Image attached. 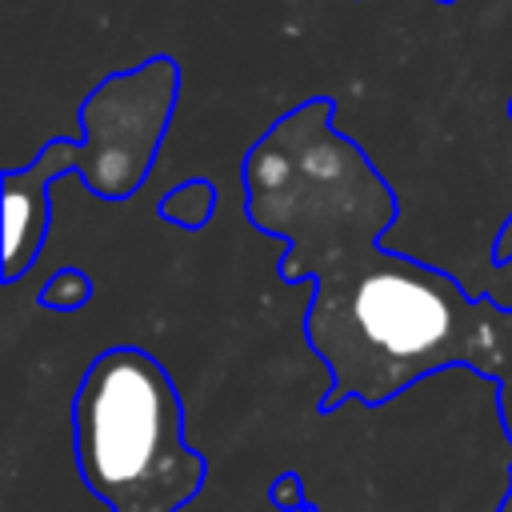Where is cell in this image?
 Masks as SVG:
<instances>
[{"instance_id": "cell-1", "label": "cell", "mask_w": 512, "mask_h": 512, "mask_svg": "<svg viewBox=\"0 0 512 512\" xmlns=\"http://www.w3.org/2000/svg\"><path fill=\"white\" fill-rule=\"evenodd\" d=\"M332 112L328 96L296 104L244 160L248 220L288 244L280 280H312L304 336L332 372L320 408L384 404L444 368L492 380L508 308L376 244L396 216V192L364 148L336 132Z\"/></svg>"}, {"instance_id": "cell-2", "label": "cell", "mask_w": 512, "mask_h": 512, "mask_svg": "<svg viewBox=\"0 0 512 512\" xmlns=\"http://www.w3.org/2000/svg\"><path fill=\"white\" fill-rule=\"evenodd\" d=\"M72 440L84 488L112 512H180L208 476L204 456L184 440V400L168 368L132 344L84 368Z\"/></svg>"}, {"instance_id": "cell-3", "label": "cell", "mask_w": 512, "mask_h": 512, "mask_svg": "<svg viewBox=\"0 0 512 512\" xmlns=\"http://www.w3.org/2000/svg\"><path fill=\"white\" fill-rule=\"evenodd\" d=\"M176 88L180 68L172 56H152L132 72H112L80 104L84 140H48L32 164L4 168V284H16L36 264L52 220L48 188L60 172H80L104 200H124L144 184L152 156L164 144Z\"/></svg>"}, {"instance_id": "cell-4", "label": "cell", "mask_w": 512, "mask_h": 512, "mask_svg": "<svg viewBox=\"0 0 512 512\" xmlns=\"http://www.w3.org/2000/svg\"><path fill=\"white\" fill-rule=\"evenodd\" d=\"M212 208H216V192H212L208 180H184V184H176L160 200V216L172 220L176 228H188V232L204 228L208 216H212Z\"/></svg>"}, {"instance_id": "cell-5", "label": "cell", "mask_w": 512, "mask_h": 512, "mask_svg": "<svg viewBox=\"0 0 512 512\" xmlns=\"http://www.w3.org/2000/svg\"><path fill=\"white\" fill-rule=\"evenodd\" d=\"M88 296H92V276L80 272V268H64V272H56L40 288V304L44 308H56V312H72V308L88 304Z\"/></svg>"}, {"instance_id": "cell-6", "label": "cell", "mask_w": 512, "mask_h": 512, "mask_svg": "<svg viewBox=\"0 0 512 512\" xmlns=\"http://www.w3.org/2000/svg\"><path fill=\"white\" fill-rule=\"evenodd\" d=\"M496 404H500V424H504V436L512 440V308L504 312V356H500V368H496Z\"/></svg>"}, {"instance_id": "cell-7", "label": "cell", "mask_w": 512, "mask_h": 512, "mask_svg": "<svg viewBox=\"0 0 512 512\" xmlns=\"http://www.w3.org/2000/svg\"><path fill=\"white\" fill-rule=\"evenodd\" d=\"M268 496H272V504H276V508H296V512H308V508H312V504L304 500V492H300V476H296V472L276 476Z\"/></svg>"}, {"instance_id": "cell-8", "label": "cell", "mask_w": 512, "mask_h": 512, "mask_svg": "<svg viewBox=\"0 0 512 512\" xmlns=\"http://www.w3.org/2000/svg\"><path fill=\"white\" fill-rule=\"evenodd\" d=\"M500 512H512V488H508V496H504V504H500Z\"/></svg>"}, {"instance_id": "cell-9", "label": "cell", "mask_w": 512, "mask_h": 512, "mask_svg": "<svg viewBox=\"0 0 512 512\" xmlns=\"http://www.w3.org/2000/svg\"><path fill=\"white\" fill-rule=\"evenodd\" d=\"M436 4H456V0H436Z\"/></svg>"}, {"instance_id": "cell-10", "label": "cell", "mask_w": 512, "mask_h": 512, "mask_svg": "<svg viewBox=\"0 0 512 512\" xmlns=\"http://www.w3.org/2000/svg\"><path fill=\"white\" fill-rule=\"evenodd\" d=\"M508 112H512V104H508Z\"/></svg>"}]
</instances>
